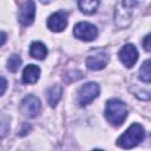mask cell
Wrapping results in <instances>:
<instances>
[{
	"label": "cell",
	"mask_w": 151,
	"mask_h": 151,
	"mask_svg": "<svg viewBox=\"0 0 151 151\" xmlns=\"http://www.w3.org/2000/svg\"><path fill=\"white\" fill-rule=\"evenodd\" d=\"M40 77V68L37 65H28L22 72V80L26 84H34Z\"/></svg>",
	"instance_id": "obj_11"
},
{
	"label": "cell",
	"mask_w": 151,
	"mask_h": 151,
	"mask_svg": "<svg viewBox=\"0 0 151 151\" xmlns=\"http://www.w3.org/2000/svg\"><path fill=\"white\" fill-rule=\"evenodd\" d=\"M21 65V59L18 54H12L7 60V67L11 72H17Z\"/></svg>",
	"instance_id": "obj_16"
},
{
	"label": "cell",
	"mask_w": 151,
	"mask_h": 151,
	"mask_svg": "<svg viewBox=\"0 0 151 151\" xmlns=\"http://www.w3.org/2000/svg\"><path fill=\"white\" fill-rule=\"evenodd\" d=\"M9 130V118L6 114H0V137H5Z\"/></svg>",
	"instance_id": "obj_17"
},
{
	"label": "cell",
	"mask_w": 151,
	"mask_h": 151,
	"mask_svg": "<svg viewBox=\"0 0 151 151\" xmlns=\"http://www.w3.org/2000/svg\"><path fill=\"white\" fill-rule=\"evenodd\" d=\"M6 88H7V81H6V79L4 77H0V96L4 94Z\"/></svg>",
	"instance_id": "obj_18"
},
{
	"label": "cell",
	"mask_w": 151,
	"mask_h": 151,
	"mask_svg": "<svg viewBox=\"0 0 151 151\" xmlns=\"http://www.w3.org/2000/svg\"><path fill=\"white\" fill-rule=\"evenodd\" d=\"M34 15H35V5H34L33 0L25 1L19 9V15H18L19 21L24 26H28L33 22Z\"/></svg>",
	"instance_id": "obj_10"
},
{
	"label": "cell",
	"mask_w": 151,
	"mask_h": 151,
	"mask_svg": "<svg viewBox=\"0 0 151 151\" xmlns=\"http://www.w3.org/2000/svg\"><path fill=\"white\" fill-rule=\"evenodd\" d=\"M73 34L76 35V38L84 40V41H92L97 38L98 35V31L97 27L90 22H78L74 28H73Z\"/></svg>",
	"instance_id": "obj_4"
},
{
	"label": "cell",
	"mask_w": 151,
	"mask_h": 151,
	"mask_svg": "<svg viewBox=\"0 0 151 151\" xmlns=\"http://www.w3.org/2000/svg\"><path fill=\"white\" fill-rule=\"evenodd\" d=\"M61 92L63 91L59 85H54L47 91V101L52 107H54L59 103V100L61 98Z\"/></svg>",
	"instance_id": "obj_14"
},
{
	"label": "cell",
	"mask_w": 151,
	"mask_h": 151,
	"mask_svg": "<svg viewBox=\"0 0 151 151\" xmlns=\"http://www.w3.org/2000/svg\"><path fill=\"white\" fill-rule=\"evenodd\" d=\"M99 94V86L97 83H87L83 85L78 93V100L81 106L88 105L94 98H97Z\"/></svg>",
	"instance_id": "obj_6"
},
{
	"label": "cell",
	"mask_w": 151,
	"mask_h": 151,
	"mask_svg": "<svg viewBox=\"0 0 151 151\" xmlns=\"http://www.w3.org/2000/svg\"><path fill=\"white\" fill-rule=\"evenodd\" d=\"M99 0H78L79 9L85 14H92L97 11Z\"/></svg>",
	"instance_id": "obj_13"
},
{
	"label": "cell",
	"mask_w": 151,
	"mask_h": 151,
	"mask_svg": "<svg viewBox=\"0 0 151 151\" xmlns=\"http://www.w3.org/2000/svg\"><path fill=\"white\" fill-rule=\"evenodd\" d=\"M144 47L146 51H150V34H147L145 38H144Z\"/></svg>",
	"instance_id": "obj_19"
},
{
	"label": "cell",
	"mask_w": 151,
	"mask_h": 151,
	"mask_svg": "<svg viewBox=\"0 0 151 151\" xmlns=\"http://www.w3.org/2000/svg\"><path fill=\"white\" fill-rule=\"evenodd\" d=\"M29 54H31V57H33L35 59L42 60L47 55V48L42 42L34 41L29 47Z\"/></svg>",
	"instance_id": "obj_12"
},
{
	"label": "cell",
	"mask_w": 151,
	"mask_h": 151,
	"mask_svg": "<svg viewBox=\"0 0 151 151\" xmlns=\"http://www.w3.org/2000/svg\"><path fill=\"white\" fill-rule=\"evenodd\" d=\"M139 78L145 81V83H150V79H151V74H150V60H145L144 64L142 65L140 70H139Z\"/></svg>",
	"instance_id": "obj_15"
},
{
	"label": "cell",
	"mask_w": 151,
	"mask_h": 151,
	"mask_svg": "<svg viewBox=\"0 0 151 151\" xmlns=\"http://www.w3.org/2000/svg\"><path fill=\"white\" fill-rule=\"evenodd\" d=\"M142 0H118L116 6V24L119 27H125L129 25L131 20V14L133 8L140 2Z\"/></svg>",
	"instance_id": "obj_3"
},
{
	"label": "cell",
	"mask_w": 151,
	"mask_h": 151,
	"mask_svg": "<svg viewBox=\"0 0 151 151\" xmlns=\"http://www.w3.org/2000/svg\"><path fill=\"white\" fill-rule=\"evenodd\" d=\"M6 39H7V37H6V34H5L4 32H0V46L5 44V41H6Z\"/></svg>",
	"instance_id": "obj_20"
},
{
	"label": "cell",
	"mask_w": 151,
	"mask_h": 151,
	"mask_svg": "<svg viewBox=\"0 0 151 151\" xmlns=\"http://www.w3.org/2000/svg\"><path fill=\"white\" fill-rule=\"evenodd\" d=\"M52 0H40V2H42V4H48V2H51Z\"/></svg>",
	"instance_id": "obj_21"
},
{
	"label": "cell",
	"mask_w": 151,
	"mask_h": 151,
	"mask_svg": "<svg viewBox=\"0 0 151 151\" xmlns=\"http://www.w3.org/2000/svg\"><path fill=\"white\" fill-rule=\"evenodd\" d=\"M144 127L139 124H132L117 140V145L123 149H131L138 145L144 138Z\"/></svg>",
	"instance_id": "obj_2"
},
{
	"label": "cell",
	"mask_w": 151,
	"mask_h": 151,
	"mask_svg": "<svg viewBox=\"0 0 151 151\" xmlns=\"http://www.w3.org/2000/svg\"><path fill=\"white\" fill-rule=\"evenodd\" d=\"M120 61L126 66V67H132L137 59H138V51L134 47V45L132 44H126L125 46H123L118 53Z\"/></svg>",
	"instance_id": "obj_9"
},
{
	"label": "cell",
	"mask_w": 151,
	"mask_h": 151,
	"mask_svg": "<svg viewBox=\"0 0 151 151\" xmlns=\"http://www.w3.org/2000/svg\"><path fill=\"white\" fill-rule=\"evenodd\" d=\"M105 117L112 125L119 126L127 117V107L119 99H110L105 106Z\"/></svg>",
	"instance_id": "obj_1"
},
{
	"label": "cell",
	"mask_w": 151,
	"mask_h": 151,
	"mask_svg": "<svg viewBox=\"0 0 151 151\" xmlns=\"http://www.w3.org/2000/svg\"><path fill=\"white\" fill-rule=\"evenodd\" d=\"M40 100L38 99V97L33 96V94H28L26 96L21 103H20V111L29 118L35 117L39 112H40Z\"/></svg>",
	"instance_id": "obj_7"
},
{
	"label": "cell",
	"mask_w": 151,
	"mask_h": 151,
	"mask_svg": "<svg viewBox=\"0 0 151 151\" xmlns=\"http://www.w3.org/2000/svg\"><path fill=\"white\" fill-rule=\"evenodd\" d=\"M67 17L68 14L65 11H58L50 15L47 19V27L52 32H61L67 26Z\"/></svg>",
	"instance_id": "obj_8"
},
{
	"label": "cell",
	"mask_w": 151,
	"mask_h": 151,
	"mask_svg": "<svg viewBox=\"0 0 151 151\" xmlns=\"http://www.w3.org/2000/svg\"><path fill=\"white\" fill-rule=\"evenodd\" d=\"M109 59V54L104 50H96L86 58V66L88 70L99 71L107 65Z\"/></svg>",
	"instance_id": "obj_5"
}]
</instances>
